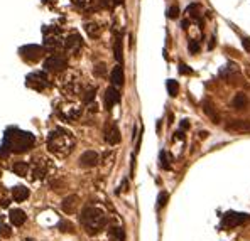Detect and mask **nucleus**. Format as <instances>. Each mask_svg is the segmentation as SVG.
I'll return each mask as SVG.
<instances>
[{
    "mask_svg": "<svg viewBox=\"0 0 250 241\" xmlns=\"http://www.w3.org/2000/svg\"><path fill=\"white\" fill-rule=\"evenodd\" d=\"M74 144H76V140H74L73 133L70 130L63 129V127L51 130V133L48 137V148L56 157H66V155H70L74 148Z\"/></svg>",
    "mask_w": 250,
    "mask_h": 241,
    "instance_id": "f257e3e1",
    "label": "nucleus"
},
{
    "mask_svg": "<svg viewBox=\"0 0 250 241\" xmlns=\"http://www.w3.org/2000/svg\"><path fill=\"white\" fill-rule=\"evenodd\" d=\"M36 138L32 133L24 132V130L19 129H9L3 135V147L7 148L9 154H22V152H27L34 147Z\"/></svg>",
    "mask_w": 250,
    "mask_h": 241,
    "instance_id": "f03ea898",
    "label": "nucleus"
},
{
    "mask_svg": "<svg viewBox=\"0 0 250 241\" xmlns=\"http://www.w3.org/2000/svg\"><path fill=\"white\" fill-rule=\"evenodd\" d=\"M107 221H108V218H107L105 211L98 206H87L80 216L81 226L88 235H98L102 229H105Z\"/></svg>",
    "mask_w": 250,
    "mask_h": 241,
    "instance_id": "7ed1b4c3",
    "label": "nucleus"
},
{
    "mask_svg": "<svg viewBox=\"0 0 250 241\" xmlns=\"http://www.w3.org/2000/svg\"><path fill=\"white\" fill-rule=\"evenodd\" d=\"M59 88L66 96L70 98H76V96H81L83 93V88H85V83H83V74L76 69H68L59 76Z\"/></svg>",
    "mask_w": 250,
    "mask_h": 241,
    "instance_id": "20e7f679",
    "label": "nucleus"
},
{
    "mask_svg": "<svg viewBox=\"0 0 250 241\" xmlns=\"http://www.w3.org/2000/svg\"><path fill=\"white\" fill-rule=\"evenodd\" d=\"M29 172H31L32 179H36V180L46 179V177L53 172L51 161H48L46 157H36L34 161H32V164L29 165Z\"/></svg>",
    "mask_w": 250,
    "mask_h": 241,
    "instance_id": "39448f33",
    "label": "nucleus"
},
{
    "mask_svg": "<svg viewBox=\"0 0 250 241\" xmlns=\"http://www.w3.org/2000/svg\"><path fill=\"white\" fill-rule=\"evenodd\" d=\"M56 112H58V115L61 116L63 120H66V122H76L81 116V113H83V106L80 103H64V105H59Z\"/></svg>",
    "mask_w": 250,
    "mask_h": 241,
    "instance_id": "423d86ee",
    "label": "nucleus"
},
{
    "mask_svg": "<svg viewBox=\"0 0 250 241\" xmlns=\"http://www.w3.org/2000/svg\"><path fill=\"white\" fill-rule=\"evenodd\" d=\"M26 86L32 88V90H36V91H44L46 88L51 86V81H49V78L46 73L36 71V73H31L29 76L26 78Z\"/></svg>",
    "mask_w": 250,
    "mask_h": 241,
    "instance_id": "0eeeda50",
    "label": "nucleus"
},
{
    "mask_svg": "<svg viewBox=\"0 0 250 241\" xmlns=\"http://www.w3.org/2000/svg\"><path fill=\"white\" fill-rule=\"evenodd\" d=\"M44 68L48 73H63V71L68 69V59L66 56L59 54V52H54L51 54L48 59L44 61Z\"/></svg>",
    "mask_w": 250,
    "mask_h": 241,
    "instance_id": "6e6552de",
    "label": "nucleus"
},
{
    "mask_svg": "<svg viewBox=\"0 0 250 241\" xmlns=\"http://www.w3.org/2000/svg\"><path fill=\"white\" fill-rule=\"evenodd\" d=\"M250 219L249 214H245V212H235V211H230L227 212V214L223 216V219H221V226L227 229H232V228H237V226H242L245 225Z\"/></svg>",
    "mask_w": 250,
    "mask_h": 241,
    "instance_id": "1a4fd4ad",
    "label": "nucleus"
},
{
    "mask_svg": "<svg viewBox=\"0 0 250 241\" xmlns=\"http://www.w3.org/2000/svg\"><path fill=\"white\" fill-rule=\"evenodd\" d=\"M64 44L63 37H61V32L59 29H44V48H49V49H59L61 46Z\"/></svg>",
    "mask_w": 250,
    "mask_h": 241,
    "instance_id": "9d476101",
    "label": "nucleus"
},
{
    "mask_svg": "<svg viewBox=\"0 0 250 241\" xmlns=\"http://www.w3.org/2000/svg\"><path fill=\"white\" fill-rule=\"evenodd\" d=\"M20 56H22V59L27 63H37L39 59L44 56V48L34 46V44L24 46V48H20Z\"/></svg>",
    "mask_w": 250,
    "mask_h": 241,
    "instance_id": "9b49d317",
    "label": "nucleus"
},
{
    "mask_svg": "<svg viewBox=\"0 0 250 241\" xmlns=\"http://www.w3.org/2000/svg\"><path fill=\"white\" fill-rule=\"evenodd\" d=\"M64 48H66L68 52H73V54H76L78 51L81 49V46H83V39H81L80 34H70L66 39H64Z\"/></svg>",
    "mask_w": 250,
    "mask_h": 241,
    "instance_id": "f8f14e48",
    "label": "nucleus"
},
{
    "mask_svg": "<svg viewBox=\"0 0 250 241\" xmlns=\"http://www.w3.org/2000/svg\"><path fill=\"white\" fill-rule=\"evenodd\" d=\"M100 162V157L95 150H87L81 154L80 157V165L81 167H95L96 164Z\"/></svg>",
    "mask_w": 250,
    "mask_h": 241,
    "instance_id": "ddd939ff",
    "label": "nucleus"
},
{
    "mask_svg": "<svg viewBox=\"0 0 250 241\" xmlns=\"http://www.w3.org/2000/svg\"><path fill=\"white\" fill-rule=\"evenodd\" d=\"M117 103H120L119 90H117L115 86L107 88V91H105V106H107V110H112Z\"/></svg>",
    "mask_w": 250,
    "mask_h": 241,
    "instance_id": "4468645a",
    "label": "nucleus"
},
{
    "mask_svg": "<svg viewBox=\"0 0 250 241\" xmlns=\"http://www.w3.org/2000/svg\"><path fill=\"white\" fill-rule=\"evenodd\" d=\"M105 140L108 145H117L120 144V132H119V127L115 123H110L108 129L105 132Z\"/></svg>",
    "mask_w": 250,
    "mask_h": 241,
    "instance_id": "2eb2a0df",
    "label": "nucleus"
},
{
    "mask_svg": "<svg viewBox=\"0 0 250 241\" xmlns=\"http://www.w3.org/2000/svg\"><path fill=\"white\" fill-rule=\"evenodd\" d=\"M78 196H68V197H64V201H63V204H61V208H63V211L66 212V214H74L76 212V209L78 206H80V203H78Z\"/></svg>",
    "mask_w": 250,
    "mask_h": 241,
    "instance_id": "dca6fc26",
    "label": "nucleus"
},
{
    "mask_svg": "<svg viewBox=\"0 0 250 241\" xmlns=\"http://www.w3.org/2000/svg\"><path fill=\"white\" fill-rule=\"evenodd\" d=\"M227 127L232 132H242V133L250 132V122H247V120H233Z\"/></svg>",
    "mask_w": 250,
    "mask_h": 241,
    "instance_id": "f3484780",
    "label": "nucleus"
},
{
    "mask_svg": "<svg viewBox=\"0 0 250 241\" xmlns=\"http://www.w3.org/2000/svg\"><path fill=\"white\" fill-rule=\"evenodd\" d=\"M9 219H10V223H12L14 226H22L24 223H26L27 216H26V212H24L22 209H12V211H10V214H9Z\"/></svg>",
    "mask_w": 250,
    "mask_h": 241,
    "instance_id": "a211bd4d",
    "label": "nucleus"
},
{
    "mask_svg": "<svg viewBox=\"0 0 250 241\" xmlns=\"http://www.w3.org/2000/svg\"><path fill=\"white\" fill-rule=\"evenodd\" d=\"M110 80H112V84L113 86H122L124 84V69L122 66H115V68L112 69V74H110Z\"/></svg>",
    "mask_w": 250,
    "mask_h": 241,
    "instance_id": "6ab92c4d",
    "label": "nucleus"
},
{
    "mask_svg": "<svg viewBox=\"0 0 250 241\" xmlns=\"http://www.w3.org/2000/svg\"><path fill=\"white\" fill-rule=\"evenodd\" d=\"M12 197L14 201H17V203H22V201H26L27 197H29V189L24 186H17L12 189Z\"/></svg>",
    "mask_w": 250,
    "mask_h": 241,
    "instance_id": "aec40b11",
    "label": "nucleus"
},
{
    "mask_svg": "<svg viewBox=\"0 0 250 241\" xmlns=\"http://www.w3.org/2000/svg\"><path fill=\"white\" fill-rule=\"evenodd\" d=\"M12 171L20 177H27V174H29V164H27V162H24V161L14 162Z\"/></svg>",
    "mask_w": 250,
    "mask_h": 241,
    "instance_id": "412c9836",
    "label": "nucleus"
},
{
    "mask_svg": "<svg viewBox=\"0 0 250 241\" xmlns=\"http://www.w3.org/2000/svg\"><path fill=\"white\" fill-rule=\"evenodd\" d=\"M85 31H87V34L90 35L91 39L100 37V34H102V27L96 22H87L85 24Z\"/></svg>",
    "mask_w": 250,
    "mask_h": 241,
    "instance_id": "4be33fe9",
    "label": "nucleus"
},
{
    "mask_svg": "<svg viewBox=\"0 0 250 241\" xmlns=\"http://www.w3.org/2000/svg\"><path fill=\"white\" fill-rule=\"evenodd\" d=\"M113 52H115V59L119 63L124 61V49H122V35L117 34L115 37V46H113Z\"/></svg>",
    "mask_w": 250,
    "mask_h": 241,
    "instance_id": "5701e85b",
    "label": "nucleus"
},
{
    "mask_svg": "<svg viewBox=\"0 0 250 241\" xmlns=\"http://www.w3.org/2000/svg\"><path fill=\"white\" fill-rule=\"evenodd\" d=\"M108 236L112 241H124L125 240V233L120 226H112L108 231Z\"/></svg>",
    "mask_w": 250,
    "mask_h": 241,
    "instance_id": "b1692460",
    "label": "nucleus"
},
{
    "mask_svg": "<svg viewBox=\"0 0 250 241\" xmlns=\"http://www.w3.org/2000/svg\"><path fill=\"white\" fill-rule=\"evenodd\" d=\"M249 100H247V95L245 93H237L233 98V108L235 110H244L247 106Z\"/></svg>",
    "mask_w": 250,
    "mask_h": 241,
    "instance_id": "393cba45",
    "label": "nucleus"
},
{
    "mask_svg": "<svg viewBox=\"0 0 250 241\" xmlns=\"http://www.w3.org/2000/svg\"><path fill=\"white\" fill-rule=\"evenodd\" d=\"M83 101L85 103H91L93 101V98H95V95H96V86H87V88H83Z\"/></svg>",
    "mask_w": 250,
    "mask_h": 241,
    "instance_id": "a878e982",
    "label": "nucleus"
},
{
    "mask_svg": "<svg viewBox=\"0 0 250 241\" xmlns=\"http://www.w3.org/2000/svg\"><path fill=\"white\" fill-rule=\"evenodd\" d=\"M159 161H161V167H162L164 171H169L171 169V157L167 155L166 150H162L159 154Z\"/></svg>",
    "mask_w": 250,
    "mask_h": 241,
    "instance_id": "bb28decb",
    "label": "nucleus"
},
{
    "mask_svg": "<svg viewBox=\"0 0 250 241\" xmlns=\"http://www.w3.org/2000/svg\"><path fill=\"white\" fill-rule=\"evenodd\" d=\"M203 106H205V113H206V115H208L210 118H212L215 123H218L220 122V116H218V113H216L215 110H213V106L210 105V103H205Z\"/></svg>",
    "mask_w": 250,
    "mask_h": 241,
    "instance_id": "cd10ccee",
    "label": "nucleus"
},
{
    "mask_svg": "<svg viewBox=\"0 0 250 241\" xmlns=\"http://www.w3.org/2000/svg\"><path fill=\"white\" fill-rule=\"evenodd\" d=\"M166 86H167V91H169L171 96H178V93H179V84H178V81L169 80Z\"/></svg>",
    "mask_w": 250,
    "mask_h": 241,
    "instance_id": "c85d7f7f",
    "label": "nucleus"
},
{
    "mask_svg": "<svg viewBox=\"0 0 250 241\" xmlns=\"http://www.w3.org/2000/svg\"><path fill=\"white\" fill-rule=\"evenodd\" d=\"M93 73L96 78H105L107 76V64L105 63H98L93 68Z\"/></svg>",
    "mask_w": 250,
    "mask_h": 241,
    "instance_id": "c756f323",
    "label": "nucleus"
},
{
    "mask_svg": "<svg viewBox=\"0 0 250 241\" xmlns=\"http://www.w3.org/2000/svg\"><path fill=\"white\" fill-rule=\"evenodd\" d=\"M59 229H61L63 233H73L74 231L73 225H71L70 221H61V223H59Z\"/></svg>",
    "mask_w": 250,
    "mask_h": 241,
    "instance_id": "7c9ffc66",
    "label": "nucleus"
},
{
    "mask_svg": "<svg viewBox=\"0 0 250 241\" xmlns=\"http://www.w3.org/2000/svg\"><path fill=\"white\" fill-rule=\"evenodd\" d=\"M91 2H93V0H73L74 5L80 7V9H88V7L91 5Z\"/></svg>",
    "mask_w": 250,
    "mask_h": 241,
    "instance_id": "2f4dec72",
    "label": "nucleus"
},
{
    "mask_svg": "<svg viewBox=\"0 0 250 241\" xmlns=\"http://www.w3.org/2000/svg\"><path fill=\"white\" fill-rule=\"evenodd\" d=\"M179 16V9H178V5H173L167 9V17L169 19H176V17Z\"/></svg>",
    "mask_w": 250,
    "mask_h": 241,
    "instance_id": "473e14b6",
    "label": "nucleus"
},
{
    "mask_svg": "<svg viewBox=\"0 0 250 241\" xmlns=\"http://www.w3.org/2000/svg\"><path fill=\"white\" fill-rule=\"evenodd\" d=\"M167 197H169V196H167V193H161V194H159V197H157V206H159V208H164V206H166Z\"/></svg>",
    "mask_w": 250,
    "mask_h": 241,
    "instance_id": "72a5a7b5",
    "label": "nucleus"
},
{
    "mask_svg": "<svg viewBox=\"0 0 250 241\" xmlns=\"http://www.w3.org/2000/svg\"><path fill=\"white\" fill-rule=\"evenodd\" d=\"M189 52H191V54H198L199 52V42L198 41H189Z\"/></svg>",
    "mask_w": 250,
    "mask_h": 241,
    "instance_id": "f704fd0d",
    "label": "nucleus"
},
{
    "mask_svg": "<svg viewBox=\"0 0 250 241\" xmlns=\"http://www.w3.org/2000/svg\"><path fill=\"white\" fill-rule=\"evenodd\" d=\"M0 236H2V238H9L10 236V228L7 225L0 226Z\"/></svg>",
    "mask_w": 250,
    "mask_h": 241,
    "instance_id": "c9c22d12",
    "label": "nucleus"
},
{
    "mask_svg": "<svg viewBox=\"0 0 250 241\" xmlns=\"http://www.w3.org/2000/svg\"><path fill=\"white\" fill-rule=\"evenodd\" d=\"M179 73H181V74H191L193 71L189 69L186 64H183V63H181V64H179Z\"/></svg>",
    "mask_w": 250,
    "mask_h": 241,
    "instance_id": "e433bc0d",
    "label": "nucleus"
},
{
    "mask_svg": "<svg viewBox=\"0 0 250 241\" xmlns=\"http://www.w3.org/2000/svg\"><path fill=\"white\" fill-rule=\"evenodd\" d=\"M242 42H244V48H245V51H249V52H250V39L244 37V39H242Z\"/></svg>",
    "mask_w": 250,
    "mask_h": 241,
    "instance_id": "4c0bfd02",
    "label": "nucleus"
},
{
    "mask_svg": "<svg viewBox=\"0 0 250 241\" xmlns=\"http://www.w3.org/2000/svg\"><path fill=\"white\" fill-rule=\"evenodd\" d=\"M188 127H189L188 120H183V122H181V129H184V130H186V129H188Z\"/></svg>",
    "mask_w": 250,
    "mask_h": 241,
    "instance_id": "58836bf2",
    "label": "nucleus"
},
{
    "mask_svg": "<svg viewBox=\"0 0 250 241\" xmlns=\"http://www.w3.org/2000/svg\"><path fill=\"white\" fill-rule=\"evenodd\" d=\"M113 3H115V5H122L124 3V0H112Z\"/></svg>",
    "mask_w": 250,
    "mask_h": 241,
    "instance_id": "ea45409f",
    "label": "nucleus"
},
{
    "mask_svg": "<svg viewBox=\"0 0 250 241\" xmlns=\"http://www.w3.org/2000/svg\"><path fill=\"white\" fill-rule=\"evenodd\" d=\"M24 241H34V240H24Z\"/></svg>",
    "mask_w": 250,
    "mask_h": 241,
    "instance_id": "a19ab883",
    "label": "nucleus"
}]
</instances>
